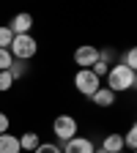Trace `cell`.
Returning <instances> with one entry per match:
<instances>
[{"label":"cell","mask_w":137,"mask_h":153,"mask_svg":"<svg viewBox=\"0 0 137 153\" xmlns=\"http://www.w3.org/2000/svg\"><path fill=\"white\" fill-rule=\"evenodd\" d=\"M132 88H134V71H129L121 63L110 66V71H107V90L124 93V90H132Z\"/></svg>","instance_id":"obj_1"},{"label":"cell","mask_w":137,"mask_h":153,"mask_svg":"<svg viewBox=\"0 0 137 153\" xmlns=\"http://www.w3.org/2000/svg\"><path fill=\"white\" fill-rule=\"evenodd\" d=\"M8 52H11V57L14 60H30V57L38 52V44H36V38L28 33V36H14L11 38V47H8Z\"/></svg>","instance_id":"obj_2"},{"label":"cell","mask_w":137,"mask_h":153,"mask_svg":"<svg viewBox=\"0 0 137 153\" xmlns=\"http://www.w3.org/2000/svg\"><path fill=\"white\" fill-rule=\"evenodd\" d=\"M74 88L80 90L82 96H88V99H91V96L102 88V79H99L91 68H80V71L74 74Z\"/></svg>","instance_id":"obj_3"},{"label":"cell","mask_w":137,"mask_h":153,"mask_svg":"<svg viewBox=\"0 0 137 153\" xmlns=\"http://www.w3.org/2000/svg\"><path fill=\"white\" fill-rule=\"evenodd\" d=\"M52 131H55V137L61 142H69V140L77 137V120L71 118V115H58V118L52 120Z\"/></svg>","instance_id":"obj_4"},{"label":"cell","mask_w":137,"mask_h":153,"mask_svg":"<svg viewBox=\"0 0 137 153\" xmlns=\"http://www.w3.org/2000/svg\"><path fill=\"white\" fill-rule=\"evenodd\" d=\"M96 60H99V49H96V47H80L74 52V63L80 68H91Z\"/></svg>","instance_id":"obj_5"},{"label":"cell","mask_w":137,"mask_h":153,"mask_svg":"<svg viewBox=\"0 0 137 153\" xmlns=\"http://www.w3.org/2000/svg\"><path fill=\"white\" fill-rule=\"evenodd\" d=\"M8 30L14 33V36H28L30 30H33V16L30 14H16L14 19H11V25H8Z\"/></svg>","instance_id":"obj_6"},{"label":"cell","mask_w":137,"mask_h":153,"mask_svg":"<svg viewBox=\"0 0 137 153\" xmlns=\"http://www.w3.org/2000/svg\"><path fill=\"white\" fill-rule=\"evenodd\" d=\"M93 150H96V148H93L91 140H85V137H74V140L63 142V150H61V153H93Z\"/></svg>","instance_id":"obj_7"},{"label":"cell","mask_w":137,"mask_h":153,"mask_svg":"<svg viewBox=\"0 0 137 153\" xmlns=\"http://www.w3.org/2000/svg\"><path fill=\"white\" fill-rule=\"evenodd\" d=\"M0 153H22V148H19V137H14V134H0Z\"/></svg>","instance_id":"obj_8"},{"label":"cell","mask_w":137,"mask_h":153,"mask_svg":"<svg viewBox=\"0 0 137 153\" xmlns=\"http://www.w3.org/2000/svg\"><path fill=\"white\" fill-rule=\"evenodd\" d=\"M102 150L104 153H124V137L121 134H107L102 142Z\"/></svg>","instance_id":"obj_9"},{"label":"cell","mask_w":137,"mask_h":153,"mask_svg":"<svg viewBox=\"0 0 137 153\" xmlns=\"http://www.w3.org/2000/svg\"><path fill=\"white\" fill-rule=\"evenodd\" d=\"M91 99H93V104H96V107H112L115 93H112V90H107V88H99V90L91 96Z\"/></svg>","instance_id":"obj_10"},{"label":"cell","mask_w":137,"mask_h":153,"mask_svg":"<svg viewBox=\"0 0 137 153\" xmlns=\"http://www.w3.org/2000/svg\"><path fill=\"white\" fill-rule=\"evenodd\" d=\"M38 145H41V142H38V134H36V131H25L22 137H19V148L28 150V153H33Z\"/></svg>","instance_id":"obj_11"},{"label":"cell","mask_w":137,"mask_h":153,"mask_svg":"<svg viewBox=\"0 0 137 153\" xmlns=\"http://www.w3.org/2000/svg\"><path fill=\"white\" fill-rule=\"evenodd\" d=\"M11 38H14V33L8 30V25H0V49H8Z\"/></svg>","instance_id":"obj_12"},{"label":"cell","mask_w":137,"mask_h":153,"mask_svg":"<svg viewBox=\"0 0 137 153\" xmlns=\"http://www.w3.org/2000/svg\"><path fill=\"white\" fill-rule=\"evenodd\" d=\"M124 148H129V150L137 148V126H132V128L126 131V137H124Z\"/></svg>","instance_id":"obj_13"},{"label":"cell","mask_w":137,"mask_h":153,"mask_svg":"<svg viewBox=\"0 0 137 153\" xmlns=\"http://www.w3.org/2000/svg\"><path fill=\"white\" fill-rule=\"evenodd\" d=\"M8 74L14 76V79L25 76V63H22V60H11V66H8Z\"/></svg>","instance_id":"obj_14"},{"label":"cell","mask_w":137,"mask_h":153,"mask_svg":"<svg viewBox=\"0 0 137 153\" xmlns=\"http://www.w3.org/2000/svg\"><path fill=\"white\" fill-rule=\"evenodd\" d=\"M16 79L8 74V71H0V93H6V90H11V85H14Z\"/></svg>","instance_id":"obj_15"},{"label":"cell","mask_w":137,"mask_h":153,"mask_svg":"<svg viewBox=\"0 0 137 153\" xmlns=\"http://www.w3.org/2000/svg\"><path fill=\"white\" fill-rule=\"evenodd\" d=\"M121 66H126L129 71H134V68H137V52H134V49H129V52L124 55V63H121Z\"/></svg>","instance_id":"obj_16"},{"label":"cell","mask_w":137,"mask_h":153,"mask_svg":"<svg viewBox=\"0 0 137 153\" xmlns=\"http://www.w3.org/2000/svg\"><path fill=\"white\" fill-rule=\"evenodd\" d=\"M91 71H93V74L102 79V76H107V71H110V63H102V60H96V63L91 66Z\"/></svg>","instance_id":"obj_17"},{"label":"cell","mask_w":137,"mask_h":153,"mask_svg":"<svg viewBox=\"0 0 137 153\" xmlns=\"http://www.w3.org/2000/svg\"><path fill=\"white\" fill-rule=\"evenodd\" d=\"M33 153H61V148H58L55 142H41V145H38Z\"/></svg>","instance_id":"obj_18"},{"label":"cell","mask_w":137,"mask_h":153,"mask_svg":"<svg viewBox=\"0 0 137 153\" xmlns=\"http://www.w3.org/2000/svg\"><path fill=\"white\" fill-rule=\"evenodd\" d=\"M11 52L8 49H0V71H8V66H11Z\"/></svg>","instance_id":"obj_19"},{"label":"cell","mask_w":137,"mask_h":153,"mask_svg":"<svg viewBox=\"0 0 137 153\" xmlns=\"http://www.w3.org/2000/svg\"><path fill=\"white\" fill-rule=\"evenodd\" d=\"M6 131H8V115L0 112V134H6Z\"/></svg>","instance_id":"obj_20"}]
</instances>
